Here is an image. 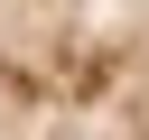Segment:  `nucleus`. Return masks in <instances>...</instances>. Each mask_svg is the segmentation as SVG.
<instances>
[{
  "label": "nucleus",
  "instance_id": "f257e3e1",
  "mask_svg": "<svg viewBox=\"0 0 149 140\" xmlns=\"http://www.w3.org/2000/svg\"><path fill=\"white\" fill-rule=\"evenodd\" d=\"M0 140H149V0H0Z\"/></svg>",
  "mask_w": 149,
  "mask_h": 140
}]
</instances>
